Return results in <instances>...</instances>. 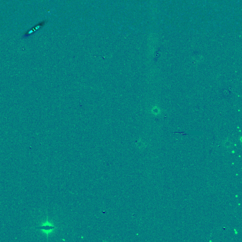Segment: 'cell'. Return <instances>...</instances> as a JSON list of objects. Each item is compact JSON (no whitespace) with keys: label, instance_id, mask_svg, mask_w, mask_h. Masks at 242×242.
I'll list each match as a JSON object with an SVG mask.
<instances>
[{"label":"cell","instance_id":"obj_1","mask_svg":"<svg viewBox=\"0 0 242 242\" xmlns=\"http://www.w3.org/2000/svg\"><path fill=\"white\" fill-rule=\"evenodd\" d=\"M36 229L42 230L43 232L48 235L49 233H50L56 229V227L47 221L40 226L36 227Z\"/></svg>","mask_w":242,"mask_h":242}]
</instances>
